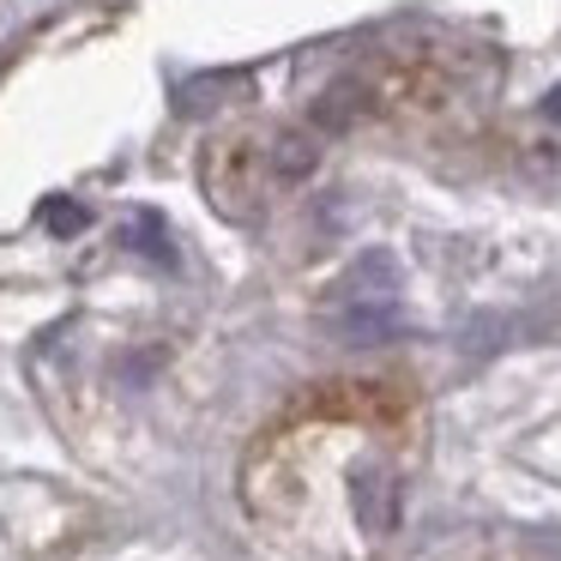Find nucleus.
Listing matches in <instances>:
<instances>
[{
	"label": "nucleus",
	"mask_w": 561,
	"mask_h": 561,
	"mask_svg": "<svg viewBox=\"0 0 561 561\" xmlns=\"http://www.w3.org/2000/svg\"><path fill=\"white\" fill-rule=\"evenodd\" d=\"M43 218H49L55 230H85V211H79V206H61V199H49V206H43Z\"/></svg>",
	"instance_id": "nucleus-2"
},
{
	"label": "nucleus",
	"mask_w": 561,
	"mask_h": 561,
	"mask_svg": "<svg viewBox=\"0 0 561 561\" xmlns=\"http://www.w3.org/2000/svg\"><path fill=\"white\" fill-rule=\"evenodd\" d=\"M320 163V146L296 127H248V134H224L199 158V187H206L211 211L230 224H254L302 182Z\"/></svg>",
	"instance_id": "nucleus-1"
},
{
	"label": "nucleus",
	"mask_w": 561,
	"mask_h": 561,
	"mask_svg": "<svg viewBox=\"0 0 561 561\" xmlns=\"http://www.w3.org/2000/svg\"><path fill=\"white\" fill-rule=\"evenodd\" d=\"M549 115H556V122H561V91H549Z\"/></svg>",
	"instance_id": "nucleus-3"
}]
</instances>
